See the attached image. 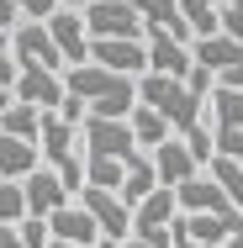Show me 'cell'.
<instances>
[{"mask_svg":"<svg viewBox=\"0 0 243 248\" xmlns=\"http://www.w3.org/2000/svg\"><path fill=\"white\" fill-rule=\"evenodd\" d=\"M64 85H69V95H74V100H85V106H90V116L127 122V116L138 111V79L116 74V69L80 63V69H69V74H64Z\"/></svg>","mask_w":243,"mask_h":248,"instance_id":"obj_1","label":"cell"},{"mask_svg":"<svg viewBox=\"0 0 243 248\" xmlns=\"http://www.w3.org/2000/svg\"><path fill=\"white\" fill-rule=\"evenodd\" d=\"M138 100L153 106V111L180 132V138H191L195 127H206L201 111L211 106L201 90H191V79H169V74H143V79H138Z\"/></svg>","mask_w":243,"mask_h":248,"instance_id":"obj_2","label":"cell"},{"mask_svg":"<svg viewBox=\"0 0 243 248\" xmlns=\"http://www.w3.org/2000/svg\"><path fill=\"white\" fill-rule=\"evenodd\" d=\"M85 27H90L96 43H148L143 16L127 0H100V5H90L85 11Z\"/></svg>","mask_w":243,"mask_h":248,"instance_id":"obj_3","label":"cell"},{"mask_svg":"<svg viewBox=\"0 0 243 248\" xmlns=\"http://www.w3.org/2000/svg\"><path fill=\"white\" fill-rule=\"evenodd\" d=\"M85 158H122V164H132L138 158V138H132V122H111V116H90L85 127Z\"/></svg>","mask_w":243,"mask_h":248,"instance_id":"obj_4","label":"cell"},{"mask_svg":"<svg viewBox=\"0 0 243 248\" xmlns=\"http://www.w3.org/2000/svg\"><path fill=\"white\" fill-rule=\"evenodd\" d=\"M80 206L90 211L106 232V243H127L132 238V206L122 201V190H100V185H85L80 190Z\"/></svg>","mask_w":243,"mask_h":248,"instance_id":"obj_5","label":"cell"},{"mask_svg":"<svg viewBox=\"0 0 243 248\" xmlns=\"http://www.w3.org/2000/svg\"><path fill=\"white\" fill-rule=\"evenodd\" d=\"M11 100H27V106H37V111H64V106H69V85H64L58 69L21 63V79H16Z\"/></svg>","mask_w":243,"mask_h":248,"instance_id":"obj_6","label":"cell"},{"mask_svg":"<svg viewBox=\"0 0 243 248\" xmlns=\"http://www.w3.org/2000/svg\"><path fill=\"white\" fill-rule=\"evenodd\" d=\"M11 53H16L21 63H43V69L69 74V58L58 53V43H53V32H48V21H21V27L11 32Z\"/></svg>","mask_w":243,"mask_h":248,"instance_id":"obj_7","label":"cell"},{"mask_svg":"<svg viewBox=\"0 0 243 248\" xmlns=\"http://www.w3.org/2000/svg\"><path fill=\"white\" fill-rule=\"evenodd\" d=\"M53 43H58V53L69 58V69H80V63H90V53H96V37H90V27H85V11H58L48 21Z\"/></svg>","mask_w":243,"mask_h":248,"instance_id":"obj_8","label":"cell"},{"mask_svg":"<svg viewBox=\"0 0 243 248\" xmlns=\"http://www.w3.org/2000/svg\"><path fill=\"white\" fill-rule=\"evenodd\" d=\"M175 196H180V211H195V217H243L238 206H233V196L211 174H195L191 185H180Z\"/></svg>","mask_w":243,"mask_h":248,"instance_id":"obj_9","label":"cell"},{"mask_svg":"<svg viewBox=\"0 0 243 248\" xmlns=\"http://www.w3.org/2000/svg\"><path fill=\"white\" fill-rule=\"evenodd\" d=\"M21 185H27V206H32V217H43V222H48V217H58V211L74 201V190L64 185V174H58V169H48V164H43L32 180H21Z\"/></svg>","mask_w":243,"mask_h":248,"instance_id":"obj_10","label":"cell"},{"mask_svg":"<svg viewBox=\"0 0 243 248\" xmlns=\"http://www.w3.org/2000/svg\"><path fill=\"white\" fill-rule=\"evenodd\" d=\"M148 63H153V74H169V79H191L195 74L191 43H175L169 32H148Z\"/></svg>","mask_w":243,"mask_h":248,"instance_id":"obj_11","label":"cell"},{"mask_svg":"<svg viewBox=\"0 0 243 248\" xmlns=\"http://www.w3.org/2000/svg\"><path fill=\"white\" fill-rule=\"evenodd\" d=\"M48 227H53V238H64V243H74V248H96L106 243V232H100V222L80 206V201H69L58 217H48Z\"/></svg>","mask_w":243,"mask_h":248,"instance_id":"obj_12","label":"cell"},{"mask_svg":"<svg viewBox=\"0 0 243 248\" xmlns=\"http://www.w3.org/2000/svg\"><path fill=\"white\" fill-rule=\"evenodd\" d=\"M153 164H159V180H164L169 190L191 185L195 174H201V158L191 153V143H185V138H169L164 148H153Z\"/></svg>","mask_w":243,"mask_h":248,"instance_id":"obj_13","label":"cell"},{"mask_svg":"<svg viewBox=\"0 0 243 248\" xmlns=\"http://www.w3.org/2000/svg\"><path fill=\"white\" fill-rule=\"evenodd\" d=\"M43 164H48V158H43L37 143H21V138H5V132H0V180H16V185H21V180H32Z\"/></svg>","mask_w":243,"mask_h":248,"instance_id":"obj_14","label":"cell"},{"mask_svg":"<svg viewBox=\"0 0 243 248\" xmlns=\"http://www.w3.org/2000/svg\"><path fill=\"white\" fill-rule=\"evenodd\" d=\"M43 122H48V111H37L27 100H5V111H0V132L21 138V143H37V148H43Z\"/></svg>","mask_w":243,"mask_h":248,"instance_id":"obj_15","label":"cell"},{"mask_svg":"<svg viewBox=\"0 0 243 248\" xmlns=\"http://www.w3.org/2000/svg\"><path fill=\"white\" fill-rule=\"evenodd\" d=\"M159 185H164V180H159V164H153V153H138V158L127 164V185H122V201L138 211V206H143V201L153 196Z\"/></svg>","mask_w":243,"mask_h":248,"instance_id":"obj_16","label":"cell"},{"mask_svg":"<svg viewBox=\"0 0 243 248\" xmlns=\"http://www.w3.org/2000/svg\"><path fill=\"white\" fill-rule=\"evenodd\" d=\"M127 122H132V138H138V148H148V153H153V148H164V143L175 138V127H169V122H164L153 106H143V100H138V111H132Z\"/></svg>","mask_w":243,"mask_h":248,"instance_id":"obj_17","label":"cell"},{"mask_svg":"<svg viewBox=\"0 0 243 248\" xmlns=\"http://www.w3.org/2000/svg\"><path fill=\"white\" fill-rule=\"evenodd\" d=\"M195 37H222V0H180Z\"/></svg>","mask_w":243,"mask_h":248,"instance_id":"obj_18","label":"cell"},{"mask_svg":"<svg viewBox=\"0 0 243 248\" xmlns=\"http://www.w3.org/2000/svg\"><path fill=\"white\" fill-rule=\"evenodd\" d=\"M27 217H32V206H27V185L0 180V227H21Z\"/></svg>","mask_w":243,"mask_h":248,"instance_id":"obj_19","label":"cell"},{"mask_svg":"<svg viewBox=\"0 0 243 248\" xmlns=\"http://www.w3.org/2000/svg\"><path fill=\"white\" fill-rule=\"evenodd\" d=\"M206 174H211V180L233 196V206L243 211V158H222V153H217V158L206 164Z\"/></svg>","mask_w":243,"mask_h":248,"instance_id":"obj_20","label":"cell"},{"mask_svg":"<svg viewBox=\"0 0 243 248\" xmlns=\"http://www.w3.org/2000/svg\"><path fill=\"white\" fill-rule=\"evenodd\" d=\"M85 185L122 190V185H127V164H122V158H85Z\"/></svg>","mask_w":243,"mask_h":248,"instance_id":"obj_21","label":"cell"},{"mask_svg":"<svg viewBox=\"0 0 243 248\" xmlns=\"http://www.w3.org/2000/svg\"><path fill=\"white\" fill-rule=\"evenodd\" d=\"M211 116H217V127H243V90L217 85L211 90Z\"/></svg>","mask_w":243,"mask_h":248,"instance_id":"obj_22","label":"cell"},{"mask_svg":"<svg viewBox=\"0 0 243 248\" xmlns=\"http://www.w3.org/2000/svg\"><path fill=\"white\" fill-rule=\"evenodd\" d=\"M5 5H16L27 21H53V16L64 11V0H5Z\"/></svg>","mask_w":243,"mask_h":248,"instance_id":"obj_23","label":"cell"},{"mask_svg":"<svg viewBox=\"0 0 243 248\" xmlns=\"http://www.w3.org/2000/svg\"><path fill=\"white\" fill-rule=\"evenodd\" d=\"M21 243L27 248H53V227L43 217H27V222H21Z\"/></svg>","mask_w":243,"mask_h":248,"instance_id":"obj_24","label":"cell"},{"mask_svg":"<svg viewBox=\"0 0 243 248\" xmlns=\"http://www.w3.org/2000/svg\"><path fill=\"white\" fill-rule=\"evenodd\" d=\"M217 153L222 158H243V127H217Z\"/></svg>","mask_w":243,"mask_h":248,"instance_id":"obj_25","label":"cell"},{"mask_svg":"<svg viewBox=\"0 0 243 248\" xmlns=\"http://www.w3.org/2000/svg\"><path fill=\"white\" fill-rule=\"evenodd\" d=\"M222 32L243 43V0H233V5H222Z\"/></svg>","mask_w":243,"mask_h":248,"instance_id":"obj_26","label":"cell"},{"mask_svg":"<svg viewBox=\"0 0 243 248\" xmlns=\"http://www.w3.org/2000/svg\"><path fill=\"white\" fill-rule=\"evenodd\" d=\"M0 248H27L21 243V227H0Z\"/></svg>","mask_w":243,"mask_h":248,"instance_id":"obj_27","label":"cell"},{"mask_svg":"<svg viewBox=\"0 0 243 248\" xmlns=\"http://www.w3.org/2000/svg\"><path fill=\"white\" fill-rule=\"evenodd\" d=\"M69 11H90V5H100V0H64Z\"/></svg>","mask_w":243,"mask_h":248,"instance_id":"obj_28","label":"cell"},{"mask_svg":"<svg viewBox=\"0 0 243 248\" xmlns=\"http://www.w3.org/2000/svg\"><path fill=\"white\" fill-rule=\"evenodd\" d=\"M116 248H153V243H143V238H127V243H116Z\"/></svg>","mask_w":243,"mask_h":248,"instance_id":"obj_29","label":"cell"},{"mask_svg":"<svg viewBox=\"0 0 243 248\" xmlns=\"http://www.w3.org/2000/svg\"><path fill=\"white\" fill-rule=\"evenodd\" d=\"M53 248H74V243H64V238H53Z\"/></svg>","mask_w":243,"mask_h":248,"instance_id":"obj_30","label":"cell"},{"mask_svg":"<svg viewBox=\"0 0 243 248\" xmlns=\"http://www.w3.org/2000/svg\"><path fill=\"white\" fill-rule=\"evenodd\" d=\"M96 248H116V243H96Z\"/></svg>","mask_w":243,"mask_h":248,"instance_id":"obj_31","label":"cell"},{"mask_svg":"<svg viewBox=\"0 0 243 248\" xmlns=\"http://www.w3.org/2000/svg\"><path fill=\"white\" fill-rule=\"evenodd\" d=\"M222 5H233V0H222Z\"/></svg>","mask_w":243,"mask_h":248,"instance_id":"obj_32","label":"cell"}]
</instances>
